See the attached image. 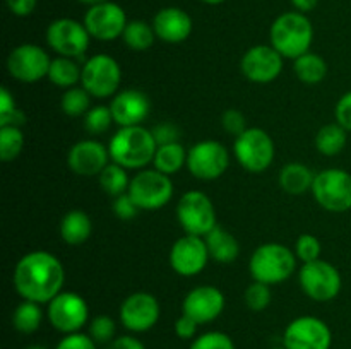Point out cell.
Wrapping results in <instances>:
<instances>
[{"instance_id":"35","label":"cell","mask_w":351,"mask_h":349,"mask_svg":"<svg viewBox=\"0 0 351 349\" xmlns=\"http://www.w3.org/2000/svg\"><path fill=\"white\" fill-rule=\"evenodd\" d=\"M24 147V132L21 127H0V159L10 163Z\"/></svg>"},{"instance_id":"47","label":"cell","mask_w":351,"mask_h":349,"mask_svg":"<svg viewBox=\"0 0 351 349\" xmlns=\"http://www.w3.org/2000/svg\"><path fill=\"white\" fill-rule=\"evenodd\" d=\"M7 9L17 17H27L34 12L38 0H5Z\"/></svg>"},{"instance_id":"41","label":"cell","mask_w":351,"mask_h":349,"mask_svg":"<svg viewBox=\"0 0 351 349\" xmlns=\"http://www.w3.org/2000/svg\"><path fill=\"white\" fill-rule=\"evenodd\" d=\"M221 127L225 129L226 133H230L233 137L242 135L249 129V125H247V116L237 108H230L226 112H223Z\"/></svg>"},{"instance_id":"46","label":"cell","mask_w":351,"mask_h":349,"mask_svg":"<svg viewBox=\"0 0 351 349\" xmlns=\"http://www.w3.org/2000/svg\"><path fill=\"white\" fill-rule=\"evenodd\" d=\"M197 327H199V324L194 320V318H191L189 315L182 313L180 317L175 320L173 331L178 337L184 339V341H189V339H195V335H197Z\"/></svg>"},{"instance_id":"25","label":"cell","mask_w":351,"mask_h":349,"mask_svg":"<svg viewBox=\"0 0 351 349\" xmlns=\"http://www.w3.org/2000/svg\"><path fill=\"white\" fill-rule=\"evenodd\" d=\"M93 233V221L88 212L81 209L69 211L60 221V238L71 246H79L89 240Z\"/></svg>"},{"instance_id":"31","label":"cell","mask_w":351,"mask_h":349,"mask_svg":"<svg viewBox=\"0 0 351 349\" xmlns=\"http://www.w3.org/2000/svg\"><path fill=\"white\" fill-rule=\"evenodd\" d=\"M122 40L129 50L146 51L154 44L156 33L153 29V24L146 23L143 19H132L127 23Z\"/></svg>"},{"instance_id":"10","label":"cell","mask_w":351,"mask_h":349,"mask_svg":"<svg viewBox=\"0 0 351 349\" xmlns=\"http://www.w3.org/2000/svg\"><path fill=\"white\" fill-rule=\"evenodd\" d=\"M298 281L302 291L317 303L335 300L343 287V277L338 267L322 259L304 263L298 272Z\"/></svg>"},{"instance_id":"49","label":"cell","mask_w":351,"mask_h":349,"mask_svg":"<svg viewBox=\"0 0 351 349\" xmlns=\"http://www.w3.org/2000/svg\"><path fill=\"white\" fill-rule=\"evenodd\" d=\"M16 109L17 106H16V99H14L12 92H10L7 88L0 89V118L10 115V113L16 112Z\"/></svg>"},{"instance_id":"33","label":"cell","mask_w":351,"mask_h":349,"mask_svg":"<svg viewBox=\"0 0 351 349\" xmlns=\"http://www.w3.org/2000/svg\"><path fill=\"white\" fill-rule=\"evenodd\" d=\"M127 171L129 170H125V168L120 166V164L110 161V163L106 164L105 170L98 174V181L101 190L113 198L119 197V195L122 194H127L130 187V180H132V178H129V173H127Z\"/></svg>"},{"instance_id":"37","label":"cell","mask_w":351,"mask_h":349,"mask_svg":"<svg viewBox=\"0 0 351 349\" xmlns=\"http://www.w3.org/2000/svg\"><path fill=\"white\" fill-rule=\"evenodd\" d=\"M243 300L249 310L252 311H264L273 301V293H271L269 284L259 283V281H252L247 286L245 293H243Z\"/></svg>"},{"instance_id":"36","label":"cell","mask_w":351,"mask_h":349,"mask_svg":"<svg viewBox=\"0 0 351 349\" xmlns=\"http://www.w3.org/2000/svg\"><path fill=\"white\" fill-rule=\"evenodd\" d=\"M112 123H115V120H113L110 106H91V109L84 115V129L91 135H101V133L108 132Z\"/></svg>"},{"instance_id":"43","label":"cell","mask_w":351,"mask_h":349,"mask_svg":"<svg viewBox=\"0 0 351 349\" xmlns=\"http://www.w3.org/2000/svg\"><path fill=\"white\" fill-rule=\"evenodd\" d=\"M151 133H153L158 147L167 146V144L180 142V129L171 122L158 123V125H154L151 129Z\"/></svg>"},{"instance_id":"18","label":"cell","mask_w":351,"mask_h":349,"mask_svg":"<svg viewBox=\"0 0 351 349\" xmlns=\"http://www.w3.org/2000/svg\"><path fill=\"white\" fill-rule=\"evenodd\" d=\"M160 301L156 296L146 291H137L129 294L120 305V322L123 327L136 334L151 331L160 320Z\"/></svg>"},{"instance_id":"1","label":"cell","mask_w":351,"mask_h":349,"mask_svg":"<svg viewBox=\"0 0 351 349\" xmlns=\"http://www.w3.org/2000/svg\"><path fill=\"white\" fill-rule=\"evenodd\" d=\"M12 283L23 300L48 305L64 287L65 270L57 255L47 250H34L16 263Z\"/></svg>"},{"instance_id":"50","label":"cell","mask_w":351,"mask_h":349,"mask_svg":"<svg viewBox=\"0 0 351 349\" xmlns=\"http://www.w3.org/2000/svg\"><path fill=\"white\" fill-rule=\"evenodd\" d=\"M291 5H293V9L297 10V12H302V14H307L311 12V10H314L315 7H317L319 0H290Z\"/></svg>"},{"instance_id":"17","label":"cell","mask_w":351,"mask_h":349,"mask_svg":"<svg viewBox=\"0 0 351 349\" xmlns=\"http://www.w3.org/2000/svg\"><path fill=\"white\" fill-rule=\"evenodd\" d=\"M283 55L271 44H256L243 53L240 70L254 84H269L283 70Z\"/></svg>"},{"instance_id":"24","label":"cell","mask_w":351,"mask_h":349,"mask_svg":"<svg viewBox=\"0 0 351 349\" xmlns=\"http://www.w3.org/2000/svg\"><path fill=\"white\" fill-rule=\"evenodd\" d=\"M209 257L218 263H232L240 255V243L230 231L221 226H216L211 233L204 236Z\"/></svg>"},{"instance_id":"9","label":"cell","mask_w":351,"mask_h":349,"mask_svg":"<svg viewBox=\"0 0 351 349\" xmlns=\"http://www.w3.org/2000/svg\"><path fill=\"white\" fill-rule=\"evenodd\" d=\"M312 195L322 209L329 212H346L351 209V173L341 168H326L315 174Z\"/></svg>"},{"instance_id":"39","label":"cell","mask_w":351,"mask_h":349,"mask_svg":"<svg viewBox=\"0 0 351 349\" xmlns=\"http://www.w3.org/2000/svg\"><path fill=\"white\" fill-rule=\"evenodd\" d=\"M293 252L302 263H308L321 259L322 246L317 236L311 235V233H304V235L298 236L297 242H295Z\"/></svg>"},{"instance_id":"14","label":"cell","mask_w":351,"mask_h":349,"mask_svg":"<svg viewBox=\"0 0 351 349\" xmlns=\"http://www.w3.org/2000/svg\"><path fill=\"white\" fill-rule=\"evenodd\" d=\"M51 58L45 48L34 43H23L7 57V72L23 84H34L48 77Z\"/></svg>"},{"instance_id":"13","label":"cell","mask_w":351,"mask_h":349,"mask_svg":"<svg viewBox=\"0 0 351 349\" xmlns=\"http://www.w3.org/2000/svg\"><path fill=\"white\" fill-rule=\"evenodd\" d=\"M230 166V153L219 140H199L189 149L187 168L202 181L218 180Z\"/></svg>"},{"instance_id":"29","label":"cell","mask_w":351,"mask_h":349,"mask_svg":"<svg viewBox=\"0 0 351 349\" xmlns=\"http://www.w3.org/2000/svg\"><path fill=\"white\" fill-rule=\"evenodd\" d=\"M82 67L77 64L75 58L69 57H55L51 58L50 70H48V81L51 84L58 86L62 89L74 88L77 82H81Z\"/></svg>"},{"instance_id":"38","label":"cell","mask_w":351,"mask_h":349,"mask_svg":"<svg viewBox=\"0 0 351 349\" xmlns=\"http://www.w3.org/2000/svg\"><path fill=\"white\" fill-rule=\"evenodd\" d=\"M88 334L96 344H110L115 339L117 324L108 315H98L89 322Z\"/></svg>"},{"instance_id":"48","label":"cell","mask_w":351,"mask_h":349,"mask_svg":"<svg viewBox=\"0 0 351 349\" xmlns=\"http://www.w3.org/2000/svg\"><path fill=\"white\" fill-rule=\"evenodd\" d=\"M105 349H146V346L134 335H119Z\"/></svg>"},{"instance_id":"28","label":"cell","mask_w":351,"mask_h":349,"mask_svg":"<svg viewBox=\"0 0 351 349\" xmlns=\"http://www.w3.org/2000/svg\"><path fill=\"white\" fill-rule=\"evenodd\" d=\"M348 142V132L338 122L326 123L315 133V149L322 156H338Z\"/></svg>"},{"instance_id":"26","label":"cell","mask_w":351,"mask_h":349,"mask_svg":"<svg viewBox=\"0 0 351 349\" xmlns=\"http://www.w3.org/2000/svg\"><path fill=\"white\" fill-rule=\"evenodd\" d=\"M315 173L304 163H288L280 171V187L290 195H302L312 190Z\"/></svg>"},{"instance_id":"5","label":"cell","mask_w":351,"mask_h":349,"mask_svg":"<svg viewBox=\"0 0 351 349\" xmlns=\"http://www.w3.org/2000/svg\"><path fill=\"white\" fill-rule=\"evenodd\" d=\"M233 154L240 166L249 173H263L273 164L276 146L269 133L259 127H249L242 135L235 137Z\"/></svg>"},{"instance_id":"3","label":"cell","mask_w":351,"mask_h":349,"mask_svg":"<svg viewBox=\"0 0 351 349\" xmlns=\"http://www.w3.org/2000/svg\"><path fill=\"white\" fill-rule=\"evenodd\" d=\"M314 41V26L305 14L290 10L273 21L269 27V44L276 48L283 58L297 60L311 51Z\"/></svg>"},{"instance_id":"21","label":"cell","mask_w":351,"mask_h":349,"mask_svg":"<svg viewBox=\"0 0 351 349\" xmlns=\"http://www.w3.org/2000/svg\"><path fill=\"white\" fill-rule=\"evenodd\" d=\"M110 161L108 147L96 139L79 140L67 154V166L79 177H98Z\"/></svg>"},{"instance_id":"6","label":"cell","mask_w":351,"mask_h":349,"mask_svg":"<svg viewBox=\"0 0 351 349\" xmlns=\"http://www.w3.org/2000/svg\"><path fill=\"white\" fill-rule=\"evenodd\" d=\"M120 82L122 68L112 55H93L82 64L81 86L93 98H113L119 92Z\"/></svg>"},{"instance_id":"2","label":"cell","mask_w":351,"mask_h":349,"mask_svg":"<svg viewBox=\"0 0 351 349\" xmlns=\"http://www.w3.org/2000/svg\"><path fill=\"white\" fill-rule=\"evenodd\" d=\"M156 140L149 129L143 125L120 127L110 139V159L125 170H144L153 163Z\"/></svg>"},{"instance_id":"8","label":"cell","mask_w":351,"mask_h":349,"mask_svg":"<svg viewBox=\"0 0 351 349\" xmlns=\"http://www.w3.org/2000/svg\"><path fill=\"white\" fill-rule=\"evenodd\" d=\"M177 221L185 235H195L204 238L218 226L216 209L209 195L201 190H189L177 204Z\"/></svg>"},{"instance_id":"23","label":"cell","mask_w":351,"mask_h":349,"mask_svg":"<svg viewBox=\"0 0 351 349\" xmlns=\"http://www.w3.org/2000/svg\"><path fill=\"white\" fill-rule=\"evenodd\" d=\"M153 29L158 40L170 44L184 43L191 38L194 21L187 10L180 7H163L153 17Z\"/></svg>"},{"instance_id":"4","label":"cell","mask_w":351,"mask_h":349,"mask_svg":"<svg viewBox=\"0 0 351 349\" xmlns=\"http://www.w3.org/2000/svg\"><path fill=\"white\" fill-rule=\"evenodd\" d=\"M297 255L283 243H264L257 246L249 260V270L254 281L264 284L285 283L297 269Z\"/></svg>"},{"instance_id":"54","label":"cell","mask_w":351,"mask_h":349,"mask_svg":"<svg viewBox=\"0 0 351 349\" xmlns=\"http://www.w3.org/2000/svg\"><path fill=\"white\" fill-rule=\"evenodd\" d=\"M274 349H287V348H285V346H283V348H274Z\"/></svg>"},{"instance_id":"53","label":"cell","mask_w":351,"mask_h":349,"mask_svg":"<svg viewBox=\"0 0 351 349\" xmlns=\"http://www.w3.org/2000/svg\"><path fill=\"white\" fill-rule=\"evenodd\" d=\"M24 349H48L47 346H41V344H31V346H27V348H24Z\"/></svg>"},{"instance_id":"52","label":"cell","mask_w":351,"mask_h":349,"mask_svg":"<svg viewBox=\"0 0 351 349\" xmlns=\"http://www.w3.org/2000/svg\"><path fill=\"white\" fill-rule=\"evenodd\" d=\"M201 2L208 3V5H219V3L226 2V0H201Z\"/></svg>"},{"instance_id":"22","label":"cell","mask_w":351,"mask_h":349,"mask_svg":"<svg viewBox=\"0 0 351 349\" xmlns=\"http://www.w3.org/2000/svg\"><path fill=\"white\" fill-rule=\"evenodd\" d=\"M110 109L119 127H137L149 116L151 101L139 89H122L112 98Z\"/></svg>"},{"instance_id":"34","label":"cell","mask_w":351,"mask_h":349,"mask_svg":"<svg viewBox=\"0 0 351 349\" xmlns=\"http://www.w3.org/2000/svg\"><path fill=\"white\" fill-rule=\"evenodd\" d=\"M91 98L93 96L86 91L84 88H74L65 89V92L60 98V108L67 116L77 118V116H84L86 113L91 109Z\"/></svg>"},{"instance_id":"7","label":"cell","mask_w":351,"mask_h":349,"mask_svg":"<svg viewBox=\"0 0 351 349\" xmlns=\"http://www.w3.org/2000/svg\"><path fill=\"white\" fill-rule=\"evenodd\" d=\"M129 195L141 211H158L173 198V181L156 168H144L130 180Z\"/></svg>"},{"instance_id":"19","label":"cell","mask_w":351,"mask_h":349,"mask_svg":"<svg viewBox=\"0 0 351 349\" xmlns=\"http://www.w3.org/2000/svg\"><path fill=\"white\" fill-rule=\"evenodd\" d=\"M209 250L202 236L184 235L170 248V267L182 277L199 276L209 262Z\"/></svg>"},{"instance_id":"20","label":"cell","mask_w":351,"mask_h":349,"mask_svg":"<svg viewBox=\"0 0 351 349\" xmlns=\"http://www.w3.org/2000/svg\"><path fill=\"white\" fill-rule=\"evenodd\" d=\"M225 294L219 287L204 284V286L192 287L184 298L182 313L194 318L199 325L211 324L225 310Z\"/></svg>"},{"instance_id":"45","label":"cell","mask_w":351,"mask_h":349,"mask_svg":"<svg viewBox=\"0 0 351 349\" xmlns=\"http://www.w3.org/2000/svg\"><path fill=\"white\" fill-rule=\"evenodd\" d=\"M335 118L346 132H351V91L338 99L335 108Z\"/></svg>"},{"instance_id":"16","label":"cell","mask_w":351,"mask_h":349,"mask_svg":"<svg viewBox=\"0 0 351 349\" xmlns=\"http://www.w3.org/2000/svg\"><path fill=\"white\" fill-rule=\"evenodd\" d=\"M82 23L95 40L115 41L122 38L129 19L122 5L108 0V2L88 7Z\"/></svg>"},{"instance_id":"15","label":"cell","mask_w":351,"mask_h":349,"mask_svg":"<svg viewBox=\"0 0 351 349\" xmlns=\"http://www.w3.org/2000/svg\"><path fill=\"white\" fill-rule=\"evenodd\" d=\"M332 332L324 320L304 315L288 324L283 332L287 349H331Z\"/></svg>"},{"instance_id":"44","label":"cell","mask_w":351,"mask_h":349,"mask_svg":"<svg viewBox=\"0 0 351 349\" xmlns=\"http://www.w3.org/2000/svg\"><path fill=\"white\" fill-rule=\"evenodd\" d=\"M96 342L89 337V334L75 332V334H67L60 339L55 349H98Z\"/></svg>"},{"instance_id":"51","label":"cell","mask_w":351,"mask_h":349,"mask_svg":"<svg viewBox=\"0 0 351 349\" xmlns=\"http://www.w3.org/2000/svg\"><path fill=\"white\" fill-rule=\"evenodd\" d=\"M77 2H79V3H82V5L93 7V5H98V3L108 2V0H77Z\"/></svg>"},{"instance_id":"12","label":"cell","mask_w":351,"mask_h":349,"mask_svg":"<svg viewBox=\"0 0 351 349\" xmlns=\"http://www.w3.org/2000/svg\"><path fill=\"white\" fill-rule=\"evenodd\" d=\"M47 318L55 331L64 335L81 332L89 320V307L84 298L74 291H60L48 303Z\"/></svg>"},{"instance_id":"30","label":"cell","mask_w":351,"mask_h":349,"mask_svg":"<svg viewBox=\"0 0 351 349\" xmlns=\"http://www.w3.org/2000/svg\"><path fill=\"white\" fill-rule=\"evenodd\" d=\"M187 154L189 151H185V147L180 142L160 146L154 154L153 166L161 173L171 177V174L178 173L184 166H187Z\"/></svg>"},{"instance_id":"40","label":"cell","mask_w":351,"mask_h":349,"mask_svg":"<svg viewBox=\"0 0 351 349\" xmlns=\"http://www.w3.org/2000/svg\"><path fill=\"white\" fill-rule=\"evenodd\" d=\"M189 349H237L235 342L228 334L219 331L206 332V334L197 335L192 341Z\"/></svg>"},{"instance_id":"32","label":"cell","mask_w":351,"mask_h":349,"mask_svg":"<svg viewBox=\"0 0 351 349\" xmlns=\"http://www.w3.org/2000/svg\"><path fill=\"white\" fill-rule=\"evenodd\" d=\"M43 324V310L36 301L23 300L12 313V325L21 334H34Z\"/></svg>"},{"instance_id":"11","label":"cell","mask_w":351,"mask_h":349,"mask_svg":"<svg viewBox=\"0 0 351 349\" xmlns=\"http://www.w3.org/2000/svg\"><path fill=\"white\" fill-rule=\"evenodd\" d=\"M91 34L84 23L72 17H58L47 27V43L58 57L81 58L88 51Z\"/></svg>"},{"instance_id":"42","label":"cell","mask_w":351,"mask_h":349,"mask_svg":"<svg viewBox=\"0 0 351 349\" xmlns=\"http://www.w3.org/2000/svg\"><path fill=\"white\" fill-rule=\"evenodd\" d=\"M112 209L113 214H115L120 221H132L141 211V209L137 207L136 202H134V198L129 195V192L113 198Z\"/></svg>"},{"instance_id":"27","label":"cell","mask_w":351,"mask_h":349,"mask_svg":"<svg viewBox=\"0 0 351 349\" xmlns=\"http://www.w3.org/2000/svg\"><path fill=\"white\" fill-rule=\"evenodd\" d=\"M293 72L297 79L304 84H321L326 77H328V62L321 57V55L314 53V51H307L297 60H293Z\"/></svg>"}]
</instances>
